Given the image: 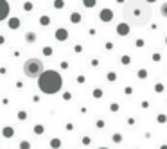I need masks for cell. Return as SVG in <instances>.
I'll return each mask as SVG.
<instances>
[{
    "instance_id": "obj_1",
    "label": "cell",
    "mask_w": 167,
    "mask_h": 149,
    "mask_svg": "<svg viewBox=\"0 0 167 149\" xmlns=\"http://www.w3.org/2000/svg\"><path fill=\"white\" fill-rule=\"evenodd\" d=\"M153 9L146 0H128L122 4V18L133 27H144L151 22Z\"/></svg>"
},
{
    "instance_id": "obj_2",
    "label": "cell",
    "mask_w": 167,
    "mask_h": 149,
    "mask_svg": "<svg viewBox=\"0 0 167 149\" xmlns=\"http://www.w3.org/2000/svg\"><path fill=\"white\" fill-rule=\"evenodd\" d=\"M63 86V77L56 70H43L38 77V88L47 95H54Z\"/></svg>"
},
{
    "instance_id": "obj_3",
    "label": "cell",
    "mask_w": 167,
    "mask_h": 149,
    "mask_svg": "<svg viewBox=\"0 0 167 149\" xmlns=\"http://www.w3.org/2000/svg\"><path fill=\"white\" fill-rule=\"evenodd\" d=\"M41 72H43V63H41V59H38V57H29V59L23 63V74L27 75L29 79H38Z\"/></svg>"
},
{
    "instance_id": "obj_4",
    "label": "cell",
    "mask_w": 167,
    "mask_h": 149,
    "mask_svg": "<svg viewBox=\"0 0 167 149\" xmlns=\"http://www.w3.org/2000/svg\"><path fill=\"white\" fill-rule=\"evenodd\" d=\"M9 11H11L9 2H7V0H0V22L7 20V16H9Z\"/></svg>"
},
{
    "instance_id": "obj_5",
    "label": "cell",
    "mask_w": 167,
    "mask_h": 149,
    "mask_svg": "<svg viewBox=\"0 0 167 149\" xmlns=\"http://www.w3.org/2000/svg\"><path fill=\"white\" fill-rule=\"evenodd\" d=\"M130 23H126V22H122V23H119L117 25V33L120 34V36H128L130 34Z\"/></svg>"
},
{
    "instance_id": "obj_6",
    "label": "cell",
    "mask_w": 167,
    "mask_h": 149,
    "mask_svg": "<svg viewBox=\"0 0 167 149\" xmlns=\"http://www.w3.org/2000/svg\"><path fill=\"white\" fill-rule=\"evenodd\" d=\"M99 18L103 20V22H110V20L113 18V11H111V9H101Z\"/></svg>"
},
{
    "instance_id": "obj_7",
    "label": "cell",
    "mask_w": 167,
    "mask_h": 149,
    "mask_svg": "<svg viewBox=\"0 0 167 149\" xmlns=\"http://www.w3.org/2000/svg\"><path fill=\"white\" fill-rule=\"evenodd\" d=\"M56 38L61 40V41H65V40L68 38V33H67L65 29H57V31H56Z\"/></svg>"
},
{
    "instance_id": "obj_8",
    "label": "cell",
    "mask_w": 167,
    "mask_h": 149,
    "mask_svg": "<svg viewBox=\"0 0 167 149\" xmlns=\"http://www.w3.org/2000/svg\"><path fill=\"white\" fill-rule=\"evenodd\" d=\"M20 27V20L18 18H9V29H18Z\"/></svg>"
},
{
    "instance_id": "obj_9",
    "label": "cell",
    "mask_w": 167,
    "mask_h": 149,
    "mask_svg": "<svg viewBox=\"0 0 167 149\" xmlns=\"http://www.w3.org/2000/svg\"><path fill=\"white\" fill-rule=\"evenodd\" d=\"M25 40H27L29 43H34V41H36V34H34V33H27V34H25Z\"/></svg>"
},
{
    "instance_id": "obj_10",
    "label": "cell",
    "mask_w": 167,
    "mask_h": 149,
    "mask_svg": "<svg viewBox=\"0 0 167 149\" xmlns=\"http://www.w3.org/2000/svg\"><path fill=\"white\" fill-rule=\"evenodd\" d=\"M70 22H74V23H79V22H81V16H79V13H72V15H70Z\"/></svg>"
},
{
    "instance_id": "obj_11",
    "label": "cell",
    "mask_w": 167,
    "mask_h": 149,
    "mask_svg": "<svg viewBox=\"0 0 167 149\" xmlns=\"http://www.w3.org/2000/svg\"><path fill=\"white\" fill-rule=\"evenodd\" d=\"M50 147H52V149H57V147H61V140H59V138H54V140L50 142Z\"/></svg>"
},
{
    "instance_id": "obj_12",
    "label": "cell",
    "mask_w": 167,
    "mask_h": 149,
    "mask_svg": "<svg viewBox=\"0 0 167 149\" xmlns=\"http://www.w3.org/2000/svg\"><path fill=\"white\" fill-rule=\"evenodd\" d=\"M160 15H162L164 18H167V2L162 4V7H160Z\"/></svg>"
},
{
    "instance_id": "obj_13",
    "label": "cell",
    "mask_w": 167,
    "mask_h": 149,
    "mask_svg": "<svg viewBox=\"0 0 167 149\" xmlns=\"http://www.w3.org/2000/svg\"><path fill=\"white\" fill-rule=\"evenodd\" d=\"M95 2H97V0H83V5H85V7H93Z\"/></svg>"
},
{
    "instance_id": "obj_14",
    "label": "cell",
    "mask_w": 167,
    "mask_h": 149,
    "mask_svg": "<svg viewBox=\"0 0 167 149\" xmlns=\"http://www.w3.org/2000/svg\"><path fill=\"white\" fill-rule=\"evenodd\" d=\"M40 23H41V25H49V23H50V18H49V16H41V18H40Z\"/></svg>"
},
{
    "instance_id": "obj_15",
    "label": "cell",
    "mask_w": 167,
    "mask_h": 149,
    "mask_svg": "<svg viewBox=\"0 0 167 149\" xmlns=\"http://www.w3.org/2000/svg\"><path fill=\"white\" fill-rule=\"evenodd\" d=\"M63 5H65V2H63V0H54V7H56V9H61Z\"/></svg>"
},
{
    "instance_id": "obj_16",
    "label": "cell",
    "mask_w": 167,
    "mask_h": 149,
    "mask_svg": "<svg viewBox=\"0 0 167 149\" xmlns=\"http://www.w3.org/2000/svg\"><path fill=\"white\" fill-rule=\"evenodd\" d=\"M138 77H148V70H138Z\"/></svg>"
},
{
    "instance_id": "obj_17",
    "label": "cell",
    "mask_w": 167,
    "mask_h": 149,
    "mask_svg": "<svg viewBox=\"0 0 167 149\" xmlns=\"http://www.w3.org/2000/svg\"><path fill=\"white\" fill-rule=\"evenodd\" d=\"M23 9H25V11H31V9H33V4H31V2L23 4Z\"/></svg>"
},
{
    "instance_id": "obj_18",
    "label": "cell",
    "mask_w": 167,
    "mask_h": 149,
    "mask_svg": "<svg viewBox=\"0 0 167 149\" xmlns=\"http://www.w3.org/2000/svg\"><path fill=\"white\" fill-rule=\"evenodd\" d=\"M4 135H5V137H11V135H13L11 128H5V130H4Z\"/></svg>"
},
{
    "instance_id": "obj_19",
    "label": "cell",
    "mask_w": 167,
    "mask_h": 149,
    "mask_svg": "<svg viewBox=\"0 0 167 149\" xmlns=\"http://www.w3.org/2000/svg\"><path fill=\"white\" fill-rule=\"evenodd\" d=\"M155 90H156V92H162V90H164V85H156Z\"/></svg>"
},
{
    "instance_id": "obj_20",
    "label": "cell",
    "mask_w": 167,
    "mask_h": 149,
    "mask_svg": "<svg viewBox=\"0 0 167 149\" xmlns=\"http://www.w3.org/2000/svg\"><path fill=\"white\" fill-rule=\"evenodd\" d=\"M34 131H36L38 135H40V133H41V131H43V126H36V128H34Z\"/></svg>"
},
{
    "instance_id": "obj_21",
    "label": "cell",
    "mask_w": 167,
    "mask_h": 149,
    "mask_svg": "<svg viewBox=\"0 0 167 149\" xmlns=\"http://www.w3.org/2000/svg\"><path fill=\"white\" fill-rule=\"evenodd\" d=\"M153 59H155V61H160L162 56H160V54H153Z\"/></svg>"
},
{
    "instance_id": "obj_22",
    "label": "cell",
    "mask_w": 167,
    "mask_h": 149,
    "mask_svg": "<svg viewBox=\"0 0 167 149\" xmlns=\"http://www.w3.org/2000/svg\"><path fill=\"white\" fill-rule=\"evenodd\" d=\"M29 147H31V146H29L27 142H22V149H29Z\"/></svg>"
},
{
    "instance_id": "obj_23",
    "label": "cell",
    "mask_w": 167,
    "mask_h": 149,
    "mask_svg": "<svg viewBox=\"0 0 167 149\" xmlns=\"http://www.w3.org/2000/svg\"><path fill=\"white\" fill-rule=\"evenodd\" d=\"M130 61H131L130 57H128V56H124V59H122V63H124V65H126V63H130Z\"/></svg>"
},
{
    "instance_id": "obj_24",
    "label": "cell",
    "mask_w": 167,
    "mask_h": 149,
    "mask_svg": "<svg viewBox=\"0 0 167 149\" xmlns=\"http://www.w3.org/2000/svg\"><path fill=\"white\" fill-rule=\"evenodd\" d=\"M2 43H4V36H0V45H2Z\"/></svg>"
},
{
    "instance_id": "obj_25",
    "label": "cell",
    "mask_w": 167,
    "mask_h": 149,
    "mask_svg": "<svg viewBox=\"0 0 167 149\" xmlns=\"http://www.w3.org/2000/svg\"><path fill=\"white\" fill-rule=\"evenodd\" d=\"M117 2H119V4H124V0H117Z\"/></svg>"
},
{
    "instance_id": "obj_26",
    "label": "cell",
    "mask_w": 167,
    "mask_h": 149,
    "mask_svg": "<svg viewBox=\"0 0 167 149\" xmlns=\"http://www.w3.org/2000/svg\"><path fill=\"white\" fill-rule=\"evenodd\" d=\"M146 2H148V4H149V2H155V0H146Z\"/></svg>"
},
{
    "instance_id": "obj_27",
    "label": "cell",
    "mask_w": 167,
    "mask_h": 149,
    "mask_svg": "<svg viewBox=\"0 0 167 149\" xmlns=\"http://www.w3.org/2000/svg\"><path fill=\"white\" fill-rule=\"evenodd\" d=\"M99 149H108V147H99Z\"/></svg>"
},
{
    "instance_id": "obj_28",
    "label": "cell",
    "mask_w": 167,
    "mask_h": 149,
    "mask_svg": "<svg viewBox=\"0 0 167 149\" xmlns=\"http://www.w3.org/2000/svg\"><path fill=\"white\" fill-rule=\"evenodd\" d=\"M165 45H167V36H165Z\"/></svg>"
}]
</instances>
